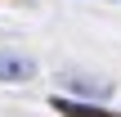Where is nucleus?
<instances>
[{"mask_svg": "<svg viewBox=\"0 0 121 117\" xmlns=\"http://www.w3.org/2000/svg\"><path fill=\"white\" fill-rule=\"evenodd\" d=\"M36 77V63L27 54H13V50H0V81H31Z\"/></svg>", "mask_w": 121, "mask_h": 117, "instance_id": "obj_1", "label": "nucleus"}, {"mask_svg": "<svg viewBox=\"0 0 121 117\" xmlns=\"http://www.w3.org/2000/svg\"><path fill=\"white\" fill-rule=\"evenodd\" d=\"M54 104V113H63V117H121V113H112V108H99V104H81V99H49Z\"/></svg>", "mask_w": 121, "mask_h": 117, "instance_id": "obj_2", "label": "nucleus"}]
</instances>
